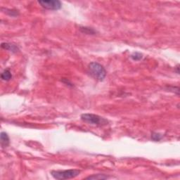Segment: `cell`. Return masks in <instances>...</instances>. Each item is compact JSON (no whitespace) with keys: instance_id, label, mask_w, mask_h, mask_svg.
Instances as JSON below:
<instances>
[{"instance_id":"5","label":"cell","mask_w":180,"mask_h":180,"mask_svg":"<svg viewBox=\"0 0 180 180\" xmlns=\"http://www.w3.org/2000/svg\"><path fill=\"white\" fill-rule=\"evenodd\" d=\"M1 47L2 49L9 50V51H12V52H17V51H18V48L17 46L13 45V44L2 43L1 44Z\"/></svg>"},{"instance_id":"7","label":"cell","mask_w":180,"mask_h":180,"mask_svg":"<svg viewBox=\"0 0 180 180\" xmlns=\"http://www.w3.org/2000/svg\"><path fill=\"white\" fill-rule=\"evenodd\" d=\"M1 77L3 80L5 81H9L12 78V75L9 70H5L1 74Z\"/></svg>"},{"instance_id":"8","label":"cell","mask_w":180,"mask_h":180,"mask_svg":"<svg viewBox=\"0 0 180 180\" xmlns=\"http://www.w3.org/2000/svg\"><path fill=\"white\" fill-rule=\"evenodd\" d=\"M108 177L104 175H95L88 177H87V179H108Z\"/></svg>"},{"instance_id":"4","label":"cell","mask_w":180,"mask_h":180,"mask_svg":"<svg viewBox=\"0 0 180 180\" xmlns=\"http://www.w3.org/2000/svg\"><path fill=\"white\" fill-rule=\"evenodd\" d=\"M39 4L44 9L48 10H59L61 8L62 4L58 0H49V1H39Z\"/></svg>"},{"instance_id":"6","label":"cell","mask_w":180,"mask_h":180,"mask_svg":"<svg viewBox=\"0 0 180 180\" xmlns=\"http://www.w3.org/2000/svg\"><path fill=\"white\" fill-rule=\"evenodd\" d=\"M1 144L2 147H7L9 144V137L6 132H1Z\"/></svg>"},{"instance_id":"10","label":"cell","mask_w":180,"mask_h":180,"mask_svg":"<svg viewBox=\"0 0 180 180\" xmlns=\"http://www.w3.org/2000/svg\"><path fill=\"white\" fill-rule=\"evenodd\" d=\"M163 138V135L157 132H153L151 134V139L155 141H159Z\"/></svg>"},{"instance_id":"2","label":"cell","mask_w":180,"mask_h":180,"mask_svg":"<svg viewBox=\"0 0 180 180\" xmlns=\"http://www.w3.org/2000/svg\"><path fill=\"white\" fill-rule=\"evenodd\" d=\"M80 171L78 170H54L51 172V175L56 179H68L76 177L80 175Z\"/></svg>"},{"instance_id":"3","label":"cell","mask_w":180,"mask_h":180,"mask_svg":"<svg viewBox=\"0 0 180 180\" xmlns=\"http://www.w3.org/2000/svg\"><path fill=\"white\" fill-rule=\"evenodd\" d=\"M81 119L84 122H86L91 125H102L103 124H106L107 123V121L104 118L92 113L82 114Z\"/></svg>"},{"instance_id":"12","label":"cell","mask_w":180,"mask_h":180,"mask_svg":"<svg viewBox=\"0 0 180 180\" xmlns=\"http://www.w3.org/2000/svg\"><path fill=\"white\" fill-rule=\"evenodd\" d=\"M179 65H177V68H177V73L178 74H179Z\"/></svg>"},{"instance_id":"1","label":"cell","mask_w":180,"mask_h":180,"mask_svg":"<svg viewBox=\"0 0 180 180\" xmlns=\"http://www.w3.org/2000/svg\"><path fill=\"white\" fill-rule=\"evenodd\" d=\"M90 74L95 79L103 81L106 76V71L104 67L97 62H92L89 65Z\"/></svg>"},{"instance_id":"9","label":"cell","mask_w":180,"mask_h":180,"mask_svg":"<svg viewBox=\"0 0 180 180\" xmlns=\"http://www.w3.org/2000/svg\"><path fill=\"white\" fill-rule=\"evenodd\" d=\"M80 30L82 32V33H87V34L89 35H94L95 34V30H93L92 28H89V27H80Z\"/></svg>"},{"instance_id":"11","label":"cell","mask_w":180,"mask_h":180,"mask_svg":"<svg viewBox=\"0 0 180 180\" xmlns=\"http://www.w3.org/2000/svg\"><path fill=\"white\" fill-rule=\"evenodd\" d=\"M131 58H132V60L134 61H139L141 59H142L143 55L141 53L139 52H135L131 55Z\"/></svg>"}]
</instances>
